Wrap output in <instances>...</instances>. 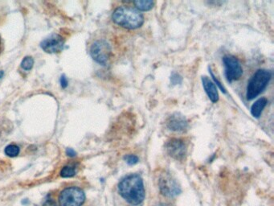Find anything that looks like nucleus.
<instances>
[{
  "label": "nucleus",
  "instance_id": "1",
  "mask_svg": "<svg viewBox=\"0 0 274 206\" xmlns=\"http://www.w3.org/2000/svg\"><path fill=\"white\" fill-rule=\"evenodd\" d=\"M118 192L130 204L137 206L145 198L143 181L139 175H130L118 183Z\"/></svg>",
  "mask_w": 274,
  "mask_h": 206
},
{
  "label": "nucleus",
  "instance_id": "2",
  "mask_svg": "<svg viewBox=\"0 0 274 206\" xmlns=\"http://www.w3.org/2000/svg\"><path fill=\"white\" fill-rule=\"evenodd\" d=\"M112 19L115 23L127 29H137L144 23L143 16L139 11L126 6L117 7L113 13Z\"/></svg>",
  "mask_w": 274,
  "mask_h": 206
},
{
  "label": "nucleus",
  "instance_id": "3",
  "mask_svg": "<svg viewBox=\"0 0 274 206\" xmlns=\"http://www.w3.org/2000/svg\"><path fill=\"white\" fill-rule=\"evenodd\" d=\"M272 77V73L267 69H258L252 75L246 88V98L252 100L263 92Z\"/></svg>",
  "mask_w": 274,
  "mask_h": 206
},
{
  "label": "nucleus",
  "instance_id": "4",
  "mask_svg": "<svg viewBox=\"0 0 274 206\" xmlns=\"http://www.w3.org/2000/svg\"><path fill=\"white\" fill-rule=\"evenodd\" d=\"M86 201L84 191L77 187H69L61 192L59 197L61 206H81Z\"/></svg>",
  "mask_w": 274,
  "mask_h": 206
},
{
  "label": "nucleus",
  "instance_id": "5",
  "mask_svg": "<svg viewBox=\"0 0 274 206\" xmlns=\"http://www.w3.org/2000/svg\"><path fill=\"white\" fill-rule=\"evenodd\" d=\"M225 66V77L228 82H231L241 78L243 74V68L241 62L236 57L227 55L223 57Z\"/></svg>",
  "mask_w": 274,
  "mask_h": 206
},
{
  "label": "nucleus",
  "instance_id": "6",
  "mask_svg": "<svg viewBox=\"0 0 274 206\" xmlns=\"http://www.w3.org/2000/svg\"><path fill=\"white\" fill-rule=\"evenodd\" d=\"M111 54V48L106 41L99 40L95 41L90 48V55L96 62L105 66L109 61Z\"/></svg>",
  "mask_w": 274,
  "mask_h": 206
},
{
  "label": "nucleus",
  "instance_id": "7",
  "mask_svg": "<svg viewBox=\"0 0 274 206\" xmlns=\"http://www.w3.org/2000/svg\"><path fill=\"white\" fill-rule=\"evenodd\" d=\"M166 152L170 157L176 160H183L186 155V146L184 141L180 138H173L166 142Z\"/></svg>",
  "mask_w": 274,
  "mask_h": 206
},
{
  "label": "nucleus",
  "instance_id": "8",
  "mask_svg": "<svg viewBox=\"0 0 274 206\" xmlns=\"http://www.w3.org/2000/svg\"><path fill=\"white\" fill-rule=\"evenodd\" d=\"M159 186L161 193L166 197H175L181 192L180 185L176 180L168 173H165L160 177Z\"/></svg>",
  "mask_w": 274,
  "mask_h": 206
},
{
  "label": "nucleus",
  "instance_id": "9",
  "mask_svg": "<svg viewBox=\"0 0 274 206\" xmlns=\"http://www.w3.org/2000/svg\"><path fill=\"white\" fill-rule=\"evenodd\" d=\"M65 41L60 35L53 34L45 39L41 43V47L44 51L48 53H56L63 49Z\"/></svg>",
  "mask_w": 274,
  "mask_h": 206
},
{
  "label": "nucleus",
  "instance_id": "10",
  "mask_svg": "<svg viewBox=\"0 0 274 206\" xmlns=\"http://www.w3.org/2000/svg\"><path fill=\"white\" fill-rule=\"evenodd\" d=\"M188 121L184 115L174 113L166 120V127L172 132H184L188 129Z\"/></svg>",
  "mask_w": 274,
  "mask_h": 206
},
{
  "label": "nucleus",
  "instance_id": "11",
  "mask_svg": "<svg viewBox=\"0 0 274 206\" xmlns=\"http://www.w3.org/2000/svg\"><path fill=\"white\" fill-rule=\"evenodd\" d=\"M201 81H202L203 86H204V89H205V92L207 93L209 99L211 100L213 103L218 102L220 97H219L217 86L210 78L206 77V76H203L201 77Z\"/></svg>",
  "mask_w": 274,
  "mask_h": 206
},
{
  "label": "nucleus",
  "instance_id": "12",
  "mask_svg": "<svg viewBox=\"0 0 274 206\" xmlns=\"http://www.w3.org/2000/svg\"><path fill=\"white\" fill-rule=\"evenodd\" d=\"M268 100L265 97H261V98L256 100L251 107V114L252 117L256 118H260V116L261 115V113L265 109Z\"/></svg>",
  "mask_w": 274,
  "mask_h": 206
},
{
  "label": "nucleus",
  "instance_id": "13",
  "mask_svg": "<svg viewBox=\"0 0 274 206\" xmlns=\"http://www.w3.org/2000/svg\"><path fill=\"white\" fill-rule=\"evenodd\" d=\"M135 7L137 8V11H142V12H147L152 9L155 5L154 1L151 0H137L134 2Z\"/></svg>",
  "mask_w": 274,
  "mask_h": 206
},
{
  "label": "nucleus",
  "instance_id": "14",
  "mask_svg": "<svg viewBox=\"0 0 274 206\" xmlns=\"http://www.w3.org/2000/svg\"><path fill=\"white\" fill-rule=\"evenodd\" d=\"M76 174V168L72 166H66L61 171V176L64 178L74 177Z\"/></svg>",
  "mask_w": 274,
  "mask_h": 206
},
{
  "label": "nucleus",
  "instance_id": "15",
  "mask_svg": "<svg viewBox=\"0 0 274 206\" xmlns=\"http://www.w3.org/2000/svg\"><path fill=\"white\" fill-rule=\"evenodd\" d=\"M5 153L10 157H15L18 156L20 153V148L18 146L9 145L5 148Z\"/></svg>",
  "mask_w": 274,
  "mask_h": 206
},
{
  "label": "nucleus",
  "instance_id": "16",
  "mask_svg": "<svg viewBox=\"0 0 274 206\" xmlns=\"http://www.w3.org/2000/svg\"><path fill=\"white\" fill-rule=\"evenodd\" d=\"M33 65L34 61L31 57H25L24 59L23 60L22 62H21V67L24 70H31L33 67Z\"/></svg>",
  "mask_w": 274,
  "mask_h": 206
},
{
  "label": "nucleus",
  "instance_id": "17",
  "mask_svg": "<svg viewBox=\"0 0 274 206\" xmlns=\"http://www.w3.org/2000/svg\"><path fill=\"white\" fill-rule=\"evenodd\" d=\"M124 160L126 161V163H128L129 165H135L136 163H138L139 161V159L137 156L135 155H126L124 157Z\"/></svg>",
  "mask_w": 274,
  "mask_h": 206
},
{
  "label": "nucleus",
  "instance_id": "18",
  "mask_svg": "<svg viewBox=\"0 0 274 206\" xmlns=\"http://www.w3.org/2000/svg\"><path fill=\"white\" fill-rule=\"evenodd\" d=\"M209 70H210V73H211V77H212V79H213L214 83L216 85V86H218L219 88L220 89V91H222L223 93H227V91H226V89L223 86V85L221 84V82L219 81L216 77H215V75L213 74V73L211 72V69L209 68Z\"/></svg>",
  "mask_w": 274,
  "mask_h": 206
},
{
  "label": "nucleus",
  "instance_id": "19",
  "mask_svg": "<svg viewBox=\"0 0 274 206\" xmlns=\"http://www.w3.org/2000/svg\"><path fill=\"white\" fill-rule=\"evenodd\" d=\"M171 82L173 85L180 84L182 82V77H180V74L173 73L171 75Z\"/></svg>",
  "mask_w": 274,
  "mask_h": 206
},
{
  "label": "nucleus",
  "instance_id": "20",
  "mask_svg": "<svg viewBox=\"0 0 274 206\" xmlns=\"http://www.w3.org/2000/svg\"><path fill=\"white\" fill-rule=\"evenodd\" d=\"M43 206H58L56 202L52 199H47L44 203Z\"/></svg>",
  "mask_w": 274,
  "mask_h": 206
},
{
  "label": "nucleus",
  "instance_id": "21",
  "mask_svg": "<svg viewBox=\"0 0 274 206\" xmlns=\"http://www.w3.org/2000/svg\"><path fill=\"white\" fill-rule=\"evenodd\" d=\"M66 153H67L68 156L70 157H76V152H75L74 150L71 149V148H68L66 150Z\"/></svg>",
  "mask_w": 274,
  "mask_h": 206
},
{
  "label": "nucleus",
  "instance_id": "22",
  "mask_svg": "<svg viewBox=\"0 0 274 206\" xmlns=\"http://www.w3.org/2000/svg\"><path fill=\"white\" fill-rule=\"evenodd\" d=\"M61 84L63 88H66L68 86V82L67 79H66V77L65 76H62L61 78Z\"/></svg>",
  "mask_w": 274,
  "mask_h": 206
},
{
  "label": "nucleus",
  "instance_id": "23",
  "mask_svg": "<svg viewBox=\"0 0 274 206\" xmlns=\"http://www.w3.org/2000/svg\"><path fill=\"white\" fill-rule=\"evenodd\" d=\"M166 206V205H164V204H160L159 205V206Z\"/></svg>",
  "mask_w": 274,
  "mask_h": 206
},
{
  "label": "nucleus",
  "instance_id": "24",
  "mask_svg": "<svg viewBox=\"0 0 274 206\" xmlns=\"http://www.w3.org/2000/svg\"><path fill=\"white\" fill-rule=\"evenodd\" d=\"M2 72H1V71H0V78H1V77H2Z\"/></svg>",
  "mask_w": 274,
  "mask_h": 206
}]
</instances>
